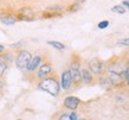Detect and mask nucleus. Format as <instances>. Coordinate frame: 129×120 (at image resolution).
Wrapping results in <instances>:
<instances>
[{
  "mask_svg": "<svg viewBox=\"0 0 129 120\" xmlns=\"http://www.w3.org/2000/svg\"><path fill=\"white\" fill-rule=\"evenodd\" d=\"M38 88L49 93L52 96H57L59 94V90H60V83L55 76H47V77L39 81Z\"/></svg>",
  "mask_w": 129,
  "mask_h": 120,
  "instance_id": "f257e3e1",
  "label": "nucleus"
},
{
  "mask_svg": "<svg viewBox=\"0 0 129 120\" xmlns=\"http://www.w3.org/2000/svg\"><path fill=\"white\" fill-rule=\"evenodd\" d=\"M69 71H70V74H71L74 85L78 86L79 83L82 82V78H81V61H79L77 57H75L74 59L71 61Z\"/></svg>",
  "mask_w": 129,
  "mask_h": 120,
  "instance_id": "f03ea898",
  "label": "nucleus"
},
{
  "mask_svg": "<svg viewBox=\"0 0 129 120\" xmlns=\"http://www.w3.org/2000/svg\"><path fill=\"white\" fill-rule=\"evenodd\" d=\"M32 58V55L28 52L27 50H21L19 51V54L17 55L16 58V66L19 68V69L24 70L27 68V64L30 63Z\"/></svg>",
  "mask_w": 129,
  "mask_h": 120,
  "instance_id": "7ed1b4c3",
  "label": "nucleus"
},
{
  "mask_svg": "<svg viewBox=\"0 0 129 120\" xmlns=\"http://www.w3.org/2000/svg\"><path fill=\"white\" fill-rule=\"evenodd\" d=\"M88 66H89L88 69L94 74V75H102L103 69H104V64H103V62H102L101 59H98V58L91 59Z\"/></svg>",
  "mask_w": 129,
  "mask_h": 120,
  "instance_id": "20e7f679",
  "label": "nucleus"
},
{
  "mask_svg": "<svg viewBox=\"0 0 129 120\" xmlns=\"http://www.w3.org/2000/svg\"><path fill=\"white\" fill-rule=\"evenodd\" d=\"M72 85H74V82H72L70 71L69 70H64L62 73V76H60V87L64 90H69L72 87Z\"/></svg>",
  "mask_w": 129,
  "mask_h": 120,
  "instance_id": "39448f33",
  "label": "nucleus"
},
{
  "mask_svg": "<svg viewBox=\"0 0 129 120\" xmlns=\"http://www.w3.org/2000/svg\"><path fill=\"white\" fill-rule=\"evenodd\" d=\"M52 73V66H51L50 62H45L42 63L38 69V73H37V78L38 80H43V78L50 76V74Z\"/></svg>",
  "mask_w": 129,
  "mask_h": 120,
  "instance_id": "423d86ee",
  "label": "nucleus"
},
{
  "mask_svg": "<svg viewBox=\"0 0 129 120\" xmlns=\"http://www.w3.org/2000/svg\"><path fill=\"white\" fill-rule=\"evenodd\" d=\"M64 107L67 109H70V111H75V109H77L79 107V105H81V100H79L78 97L76 96H67L64 99Z\"/></svg>",
  "mask_w": 129,
  "mask_h": 120,
  "instance_id": "0eeeda50",
  "label": "nucleus"
},
{
  "mask_svg": "<svg viewBox=\"0 0 129 120\" xmlns=\"http://www.w3.org/2000/svg\"><path fill=\"white\" fill-rule=\"evenodd\" d=\"M42 63H43V56H42V55H36V56H32L31 61H30V63L27 64L26 70H28V71H35L37 68H39Z\"/></svg>",
  "mask_w": 129,
  "mask_h": 120,
  "instance_id": "6e6552de",
  "label": "nucleus"
},
{
  "mask_svg": "<svg viewBox=\"0 0 129 120\" xmlns=\"http://www.w3.org/2000/svg\"><path fill=\"white\" fill-rule=\"evenodd\" d=\"M81 78H82L83 83L91 85L94 82V74L91 73L88 68H83V69H81Z\"/></svg>",
  "mask_w": 129,
  "mask_h": 120,
  "instance_id": "1a4fd4ad",
  "label": "nucleus"
},
{
  "mask_svg": "<svg viewBox=\"0 0 129 120\" xmlns=\"http://www.w3.org/2000/svg\"><path fill=\"white\" fill-rule=\"evenodd\" d=\"M108 77L111 81L113 87H122L124 85V80L120 74H114V73H109L108 74Z\"/></svg>",
  "mask_w": 129,
  "mask_h": 120,
  "instance_id": "9d476101",
  "label": "nucleus"
},
{
  "mask_svg": "<svg viewBox=\"0 0 129 120\" xmlns=\"http://www.w3.org/2000/svg\"><path fill=\"white\" fill-rule=\"evenodd\" d=\"M107 69H108V71H109V73L120 74V75H121V74L124 71L125 68L122 66V63H120V62H111V63H109V64H108Z\"/></svg>",
  "mask_w": 129,
  "mask_h": 120,
  "instance_id": "9b49d317",
  "label": "nucleus"
},
{
  "mask_svg": "<svg viewBox=\"0 0 129 120\" xmlns=\"http://www.w3.org/2000/svg\"><path fill=\"white\" fill-rule=\"evenodd\" d=\"M98 83L103 87L104 89H111L113 88V85H111V81L109 80L108 76H102L100 80H98Z\"/></svg>",
  "mask_w": 129,
  "mask_h": 120,
  "instance_id": "f8f14e48",
  "label": "nucleus"
},
{
  "mask_svg": "<svg viewBox=\"0 0 129 120\" xmlns=\"http://www.w3.org/2000/svg\"><path fill=\"white\" fill-rule=\"evenodd\" d=\"M0 20H1V23L6 24V25H12V24H14L17 22L14 16H1Z\"/></svg>",
  "mask_w": 129,
  "mask_h": 120,
  "instance_id": "ddd939ff",
  "label": "nucleus"
},
{
  "mask_svg": "<svg viewBox=\"0 0 129 120\" xmlns=\"http://www.w3.org/2000/svg\"><path fill=\"white\" fill-rule=\"evenodd\" d=\"M47 44H49V45H51V47H53L55 49H58V50H64V49H65V45H64L63 43L56 42V41H49V42H47Z\"/></svg>",
  "mask_w": 129,
  "mask_h": 120,
  "instance_id": "4468645a",
  "label": "nucleus"
},
{
  "mask_svg": "<svg viewBox=\"0 0 129 120\" xmlns=\"http://www.w3.org/2000/svg\"><path fill=\"white\" fill-rule=\"evenodd\" d=\"M13 55L12 54H5V55H1L0 56V61L1 62L6 63V64H8L10 62H12V59H13V57H12Z\"/></svg>",
  "mask_w": 129,
  "mask_h": 120,
  "instance_id": "2eb2a0df",
  "label": "nucleus"
},
{
  "mask_svg": "<svg viewBox=\"0 0 129 120\" xmlns=\"http://www.w3.org/2000/svg\"><path fill=\"white\" fill-rule=\"evenodd\" d=\"M121 76L123 77V80H124V85L129 86V70L127 69V68H125L124 71L121 74Z\"/></svg>",
  "mask_w": 129,
  "mask_h": 120,
  "instance_id": "dca6fc26",
  "label": "nucleus"
},
{
  "mask_svg": "<svg viewBox=\"0 0 129 120\" xmlns=\"http://www.w3.org/2000/svg\"><path fill=\"white\" fill-rule=\"evenodd\" d=\"M114 12H117V13H124L125 12V8L122 6V5H115L113 8H111Z\"/></svg>",
  "mask_w": 129,
  "mask_h": 120,
  "instance_id": "f3484780",
  "label": "nucleus"
},
{
  "mask_svg": "<svg viewBox=\"0 0 129 120\" xmlns=\"http://www.w3.org/2000/svg\"><path fill=\"white\" fill-rule=\"evenodd\" d=\"M109 26V22L108 20H103V22H100L97 25V27L100 29V30H104V29H107V27Z\"/></svg>",
  "mask_w": 129,
  "mask_h": 120,
  "instance_id": "a211bd4d",
  "label": "nucleus"
},
{
  "mask_svg": "<svg viewBox=\"0 0 129 120\" xmlns=\"http://www.w3.org/2000/svg\"><path fill=\"white\" fill-rule=\"evenodd\" d=\"M6 70H7V64L0 61V77H1V76L4 75Z\"/></svg>",
  "mask_w": 129,
  "mask_h": 120,
  "instance_id": "6ab92c4d",
  "label": "nucleus"
},
{
  "mask_svg": "<svg viewBox=\"0 0 129 120\" xmlns=\"http://www.w3.org/2000/svg\"><path fill=\"white\" fill-rule=\"evenodd\" d=\"M117 43L120 45H123V47H129V38H122Z\"/></svg>",
  "mask_w": 129,
  "mask_h": 120,
  "instance_id": "aec40b11",
  "label": "nucleus"
},
{
  "mask_svg": "<svg viewBox=\"0 0 129 120\" xmlns=\"http://www.w3.org/2000/svg\"><path fill=\"white\" fill-rule=\"evenodd\" d=\"M58 120H71L70 119V114H69V113H63V114L59 115Z\"/></svg>",
  "mask_w": 129,
  "mask_h": 120,
  "instance_id": "412c9836",
  "label": "nucleus"
},
{
  "mask_svg": "<svg viewBox=\"0 0 129 120\" xmlns=\"http://www.w3.org/2000/svg\"><path fill=\"white\" fill-rule=\"evenodd\" d=\"M21 13H23L24 16H25V14H27V16H32V11L30 10V8H24V10H21Z\"/></svg>",
  "mask_w": 129,
  "mask_h": 120,
  "instance_id": "4be33fe9",
  "label": "nucleus"
},
{
  "mask_svg": "<svg viewBox=\"0 0 129 120\" xmlns=\"http://www.w3.org/2000/svg\"><path fill=\"white\" fill-rule=\"evenodd\" d=\"M69 114H70V119L71 120H78V115H77V113H76V112H74V111H72V112L69 113Z\"/></svg>",
  "mask_w": 129,
  "mask_h": 120,
  "instance_id": "5701e85b",
  "label": "nucleus"
},
{
  "mask_svg": "<svg viewBox=\"0 0 129 120\" xmlns=\"http://www.w3.org/2000/svg\"><path fill=\"white\" fill-rule=\"evenodd\" d=\"M122 6H123V7H125V8H128V10H129V1H128V0L123 1V3H122Z\"/></svg>",
  "mask_w": 129,
  "mask_h": 120,
  "instance_id": "b1692460",
  "label": "nucleus"
},
{
  "mask_svg": "<svg viewBox=\"0 0 129 120\" xmlns=\"http://www.w3.org/2000/svg\"><path fill=\"white\" fill-rule=\"evenodd\" d=\"M18 45H21V43H16V44H11V45H10V48H12V49H17V48H18Z\"/></svg>",
  "mask_w": 129,
  "mask_h": 120,
  "instance_id": "393cba45",
  "label": "nucleus"
},
{
  "mask_svg": "<svg viewBox=\"0 0 129 120\" xmlns=\"http://www.w3.org/2000/svg\"><path fill=\"white\" fill-rule=\"evenodd\" d=\"M4 51H5V47L0 44V54H1V52H4Z\"/></svg>",
  "mask_w": 129,
  "mask_h": 120,
  "instance_id": "a878e982",
  "label": "nucleus"
},
{
  "mask_svg": "<svg viewBox=\"0 0 129 120\" xmlns=\"http://www.w3.org/2000/svg\"><path fill=\"white\" fill-rule=\"evenodd\" d=\"M3 87H4V81H3V80H1V77H0V89L3 88Z\"/></svg>",
  "mask_w": 129,
  "mask_h": 120,
  "instance_id": "bb28decb",
  "label": "nucleus"
},
{
  "mask_svg": "<svg viewBox=\"0 0 129 120\" xmlns=\"http://www.w3.org/2000/svg\"><path fill=\"white\" fill-rule=\"evenodd\" d=\"M78 120H88V119H83V118H82V119H78Z\"/></svg>",
  "mask_w": 129,
  "mask_h": 120,
  "instance_id": "cd10ccee",
  "label": "nucleus"
},
{
  "mask_svg": "<svg viewBox=\"0 0 129 120\" xmlns=\"http://www.w3.org/2000/svg\"><path fill=\"white\" fill-rule=\"evenodd\" d=\"M84 1H85V0H81V3H84Z\"/></svg>",
  "mask_w": 129,
  "mask_h": 120,
  "instance_id": "c85d7f7f",
  "label": "nucleus"
},
{
  "mask_svg": "<svg viewBox=\"0 0 129 120\" xmlns=\"http://www.w3.org/2000/svg\"><path fill=\"white\" fill-rule=\"evenodd\" d=\"M128 1H129V0H128Z\"/></svg>",
  "mask_w": 129,
  "mask_h": 120,
  "instance_id": "c756f323",
  "label": "nucleus"
}]
</instances>
